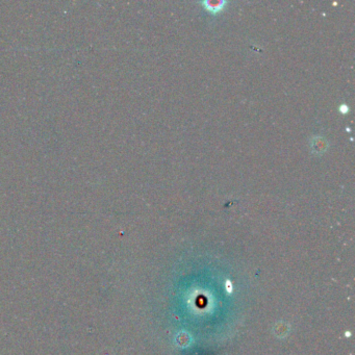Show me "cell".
Here are the masks:
<instances>
[{
  "label": "cell",
  "mask_w": 355,
  "mask_h": 355,
  "mask_svg": "<svg viewBox=\"0 0 355 355\" xmlns=\"http://www.w3.org/2000/svg\"><path fill=\"white\" fill-rule=\"evenodd\" d=\"M328 147V141L322 135H316L311 141V149L315 154H323Z\"/></svg>",
  "instance_id": "cell-1"
},
{
  "label": "cell",
  "mask_w": 355,
  "mask_h": 355,
  "mask_svg": "<svg viewBox=\"0 0 355 355\" xmlns=\"http://www.w3.org/2000/svg\"><path fill=\"white\" fill-rule=\"evenodd\" d=\"M201 5L210 14L216 15V14H218L221 11L224 10V8L227 5V3L226 2H216V3H214V2H202Z\"/></svg>",
  "instance_id": "cell-2"
},
{
  "label": "cell",
  "mask_w": 355,
  "mask_h": 355,
  "mask_svg": "<svg viewBox=\"0 0 355 355\" xmlns=\"http://www.w3.org/2000/svg\"><path fill=\"white\" fill-rule=\"evenodd\" d=\"M348 108H349V107H348V106H347V105H346V104H343V105H341V106H340V108H339V111H340V112H342V113H344V114H345V113H347V112H348Z\"/></svg>",
  "instance_id": "cell-3"
}]
</instances>
